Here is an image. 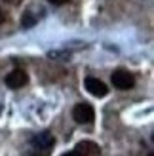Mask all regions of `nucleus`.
Segmentation results:
<instances>
[{
	"label": "nucleus",
	"instance_id": "obj_1",
	"mask_svg": "<svg viewBox=\"0 0 154 156\" xmlns=\"http://www.w3.org/2000/svg\"><path fill=\"white\" fill-rule=\"evenodd\" d=\"M53 135H50L48 131L44 133H38L30 139V145H33V151H30V156H48L50 151L53 149Z\"/></svg>",
	"mask_w": 154,
	"mask_h": 156
},
{
	"label": "nucleus",
	"instance_id": "obj_2",
	"mask_svg": "<svg viewBox=\"0 0 154 156\" xmlns=\"http://www.w3.org/2000/svg\"><path fill=\"white\" fill-rule=\"evenodd\" d=\"M72 118L78 124H91L95 118V111L89 103H78L72 108Z\"/></svg>",
	"mask_w": 154,
	"mask_h": 156
},
{
	"label": "nucleus",
	"instance_id": "obj_3",
	"mask_svg": "<svg viewBox=\"0 0 154 156\" xmlns=\"http://www.w3.org/2000/svg\"><path fill=\"white\" fill-rule=\"evenodd\" d=\"M112 84H114V88H118V90H129V88L135 86V78L129 71H126V69H118V71L112 73Z\"/></svg>",
	"mask_w": 154,
	"mask_h": 156
},
{
	"label": "nucleus",
	"instance_id": "obj_4",
	"mask_svg": "<svg viewBox=\"0 0 154 156\" xmlns=\"http://www.w3.org/2000/svg\"><path fill=\"white\" fill-rule=\"evenodd\" d=\"M27 82H29V74L23 71V69H15V71H12L10 74L6 76V86L12 88V90H19Z\"/></svg>",
	"mask_w": 154,
	"mask_h": 156
},
{
	"label": "nucleus",
	"instance_id": "obj_5",
	"mask_svg": "<svg viewBox=\"0 0 154 156\" xmlns=\"http://www.w3.org/2000/svg\"><path fill=\"white\" fill-rule=\"evenodd\" d=\"M86 90L93 97H105L107 93H109V88L105 86V82H101L99 78H93V76L86 78Z\"/></svg>",
	"mask_w": 154,
	"mask_h": 156
},
{
	"label": "nucleus",
	"instance_id": "obj_6",
	"mask_svg": "<svg viewBox=\"0 0 154 156\" xmlns=\"http://www.w3.org/2000/svg\"><path fill=\"white\" fill-rule=\"evenodd\" d=\"M76 152H78L80 156H99L101 154V149H99V145L91 143V141H82L76 145Z\"/></svg>",
	"mask_w": 154,
	"mask_h": 156
},
{
	"label": "nucleus",
	"instance_id": "obj_7",
	"mask_svg": "<svg viewBox=\"0 0 154 156\" xmlns=\"http://www.w3.org/2000/svg\"><path fill=\"white\" fill-rule=\"evenodd\" d=\"M34 23H36V19H34V15L30 13V12H27V13L21 17V25H23V29H27V27H33Z\"/></svg>",
	"mask_w": 154,
	"mask_h": 156
},
{
	"label": "nucleus",
	"instance_id": "obj_8",
	"mask_svg": "<svg viewBox=\"0 0 154 156\" xmlns=\"http://www.w3.org/2000/svg\"><path fill=\"white\" fill-rule=\"evenodd\" d=\"M2 2H6V4H10V6H19L23 0H2Z\"/></svg>",
	"mask_w": 154,
	"mask_h": 156
},
{
	"label": "nucleus",
	"instance_id": "obj_9",
	"mask_svg": "<svg viewBox=\"0 0 154 156\" xmlns=\"http://www.w3.org/2000/svg\"><path fill=\"white\" fill-rule=\"evenodd\" d=\"M48 2L55 4V6H63V4H67V2H68V0H48Z\"/></svg>",
	"mask_w": 154,
	"mask_h": 156
},
{
	"label": "nucleus",
	"instance_id": "obj_10",
	"mask_svg": "<svg viewBox=\"0 0 154 156\" xmlns=\"http://www.w3.org/2000/svg\"><path fill=\"white\" fill-rule=\"evenodd\" d=\"M4 21H6V13H4V10H2V8H0V25H2Z\"/></svg>",
	"mask_w": 154,
	"mask_h": 156
},
{
	"label": "nucleus",
	"instance_id": "obj_11",
	"mask_svg": "<svg viewBox=\"0 0 154 156\" xmlns=\"http://www.w3.org/2000/svg\"><path fill=\"white\" fill-rule=\"evenodd\" d=\"M63 156H80L78 152H76V151H71V152H65Z\"/></svg>",
	"mask_w": 154,
	"mask_h": 156
}]
</instances>
